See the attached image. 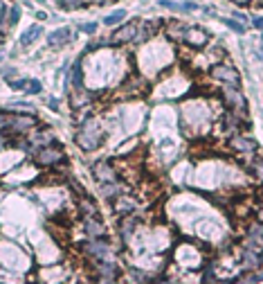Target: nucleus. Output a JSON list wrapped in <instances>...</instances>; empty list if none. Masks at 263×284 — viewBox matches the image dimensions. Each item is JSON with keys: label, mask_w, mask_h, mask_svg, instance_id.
<instances>
[{"label": "nucleus", "mask_w": 263, "mask_h": 284, "mask_svg": "<svg viewBox=\"0 0 263 284\" xmlns=\"http://www.w3.org/2000/svg\"><path fill=\"white\" fill-rule=\"evenodd\" d=\"M79 30L83 32V34H95V32H97V23H81Z\"/></svg>", "instance_id": "a878e982"}, {"label": "nucleus", "mask_w": 263, "mask_h": 284, "mask_svg": "<svg viewBox=\"0 0 263 284\" xmlns=\"http://www.w3.org/2000/svg\"><path fill=\"white\" fill-rule=\"evenodd\" d=\"M259 223H263V210L259 212Z\"/></svg>", "instance_id": "72a5a7b5"}, {"label": "nucleus", "mask_w": 263, "mask_h": 284, "mask_svg": "<svg viewBox=\"0 0 263 284\" xmlns=\"http://www.w3.org/2000/svg\"><path fill=\"white\" fill-rule=\"evenodd\" d=\"M124 18H126V12H124V9H117V12H113L111 16H106V18H104V25L113 27V25H117V23H122Z\"/></svg>", "instance_id": "6ab92c4d"}, {"label": "nucleus", "mask_w": 263, "mask_h": 284, "mask_svg": "<svg viewBox=\"0 0 263 284\" xmlns=\"http://www.w3.org/2000/svg\"><path fill=\"white\" fill-rule=\"evenodd\" d=\"M261 201H263V192H261Z\"/></svg>", "instance_id": "4c0bfd02"}, {"label": "nucleus", "mask_w": 263, "mask_h": 284, "mask_svg": "<svg viewBox=\"0 0 263 284\" xmlns=\"http://www.w3.org/2000/svg\"><path fill=\"white\" fill-rule=\"evenodd\" d=\"M225 25H227L232 32H236V34H241V32H243V25H241V23L232 21V18H227V21H225Z\"/></svg>", "instance_id": "bb28decb"}, {"label": "nucleus", "mask_w": 263, "mask_h": 284, "mask_svg": "<svg viewBox=\"0 0 263 284\" xmlns=\"http://www.w3.org/2000/svg\"><path fill=\"white\" fill-rule=\"evenodd\" d=\"M0 61H3V52H0Z\"/></svg>", "instance_id": "c9c22d12"}, {"label": "nucleus", "mask_w": 263, "mask_h": 284, "mask_svg": "<svg viewBox=\"0 0 263 284\" xmlns=\"http://www.w3.org/2000/svg\"><path fill=\"white\" fill-rule=\"evenodd\" d=\"M88 99H90V95H74V97H72V104H74V106H79V104H85Z\"/></svg>", "instance_id": "c85d7f7f"}, {"label": "nucleus", "mask_w": 263, "mask_h": 284, "mask_svg": "<svg viewBox=\"0 0 263 284\" xmlns=\"http://www.w3.org/2000/svg\"><path fill=\"white\" fill-rule=\"evenodd\" d=\"M41 34H43V27H41V25H32L30 30H25V32H23V36H21V45H23V47L32 45V43H34V41H36V38L41 36Z\"/></svg>", "instance_id": "dca6fc26"}, {"label": "nucleus", "mask_w": 263, "mask_h": 284, "mask_svg": "<svg viewBox=\"0 0 263 284\" xmlns=\"http://www.w3.org/2000/svg\"><path fill=\"white\" fill-rule=\"evenodd\" d=\"M212 77L218 81H223V84L227 86H234V88H238V84H241V77H238L236 68H232V66L227 64H218L212 68Z\"/></svg>", "instance_id": "7ed1b4c3"}, {"label": "nucleus", "mask_w": 263, "mask_h": 284, "mask_svg": "<svg viewBox=\"0 0 263 284\" xmlns=\"http://www.w3.org/2000/svg\"><path fill=\"white\" fill-rule=\"evenodd\" d=\"M250 169L254 172L256 181H263V160H259V158H256V160H254V162H252V165H250Z\"/></svg>", "instance_id": "b1692460"}, {"label": "nucleus", "mask_w": 263, "mask_h": 284, "mask_svg": "<svg viewBox=\"0 0 263 284\" xmlns=\"http://www.w3.org/2000/svg\"><path fill=\"white\" fill-rule=\"evenodd\" d=\"M63 160H65V153L61 151V149H56V147H50V144L41 147L34 153V162L36 165H41V167H54V165H61Z\"/></svg>", "instance_id": "f03ea898"}, {"label": "nucleus", "mask_w": 263, "mask_h": 284, "mask_svg": "<svg viewBox=\"0 0 263 284\" xmlns=\"http://www.w3.org/2000/svg\"><path fill=\"white\" fill-rule=\"evenodd\" d=\"M252 25H254L256 30H263V16H256L254 21H252Z\"/></svg>", "instance_id": "c756f323"}, {"label": "nucleus", "mask_w": 263, "mask_h": 284, "mask_svg": "<svg viewBox=\"0 0 263 284\" xmlns=\"http://www.w3.org/2000/svg\"><path fill=\"white\" fill-rule=\"evenodd\" d=\"M76 142H79L81 149H97L99 142H102V131H81L79 136H76Z\"/></svg>", "instance_id": "6e6552de"}, {"label": "nucleus", "mask_w": 263, "mask_h": 284, "mask_svg": "<svg viewBox=\"0 0 263 284\" xmlns=\"http://www.w3.org/2000/svg\"><path fill=\"white\" fill-rule=\"evenodd\" d=\"M95 3H97V5H111L113 0H95Z\"/></svg>", "instance_id": "473e14b6"}, {"label": "nucleus", "mask_w": 263, "mask_h": 284, "mask_svg": "<svg viewBox=\"0 0 263 284\" xmlns=\"http://www.w3.org/2000/svg\"><path fill=\"white\" fill-rule=\"evenodd\" d=\"M83 5H85V0H63L61 7L68 9V12H72V9H79V7H83Z\"/></svg>", "instance_id": "5701e85b"}, {"label": "nucleus", "mask_w": 263, "mask_h": 284, "mask_svg": "<svg viewBox=\"0 0 263 284\" xmlns=\"http://www.w3.org/2000/svg\"><path fill=\"white\" fill-rule=\"evenodd\" d=\"M225 102L229 104V108H232L236 115L245 118V113H247V102H245V97H243V93H241L238 88H234V86H227V90H225Z\"/></svg>", "instance_id": "20e7f679"}, {"label": "nucleus", "mask_w": 263, "mask_h": 284, "mask_svg": "<svg viewBox=\"0 0 263 284\" xmlns=\"http://www.w3.org/2000/svg\"><path fill=\"white\" fill-rule=\"evenodd\" d=\"M229 3H236V5H247V3H252V0H229Z\"/></svg>", "instance_id": "2f4dec72"}, {"label": "nucleus", "mask_w": 263, "mask_h": 284, "mask_svg": "<svg viewBox=\"0 0 263 284\" xmlns=\"http://www.w3.org/2000/svg\"><path fill=\"white\" fill-rule=\"evenodd\" d=\"M27 81H30V79H16V81H9V84H12V88L14 90H23V88H27Z\"/></svg>", "instance_id": "cd10ccee"}, {"label": "nucleus", "mask_w": 263, "mask_h": 284, "mask_svg": "<svg viewBox=\"0 0 263 284\" xmlns=\"http://www.w3.org/2000/svg\"><path fill=\"white\" fill-rule=\"evenodd\" d=\"M21 21V5H12L7 14V25H16Z\"/></svg>", "instance_id": "412c9836"}, {"label": "nucleus", "mask_w": 263, "mask_h": 284, "mask_svg": "<svg viewBox=\"0 0 263 284\" xmlns=\"http://www.w3.org/2000/svg\"><path fill=\"white\" fill-rule=\"evenodd\" d=\"M0 124L5 127V133L21 136V133L34 129L36 120H34V115H0Z\"/></svg>", "instance_id": "f257e3e1"}, {"label": "nucleus", "mask_w": 263, "mask_h": 284, "mask_svg": "<svg viewBox=\"0 0 263 284\" xmlns=\"http://www.w3.org/2000/svg\"><path fill=\"white\" fill-rule=\"evenodd\" d=\"M93 174L97 178V183H113L117 181V172H115V167L111 162L106 160H99L97 165H93Z\"/></svg>", "instance_id": "423d86ee"}, {"label": "nucleus", "mask_w": 263, "mask_h": 284, "mask_svg": "<svg viewBox=\"0 0 263 284\" xmlns=\"http://www.w3.org/2000/svg\"><path fill=\"white\" fill-rule=\"evenodd\" d=\"M137 36V23H126L124 27H119L117 32L113 34L111 43H126V41H135Z\"/></svg>", "instance_id": "9d476101"}, {"label": "nucleus", "mask_w": 263, "mask_h": 284, "mask_svg": "<svg viewBox=\"0 0 263 284\" xmlns=\"http://www.w3.org/2000/svg\"><path fill=\"white\" fill-rule=\"evenodd\" d=\"M162 7H169V9H173V12H180V14H189V12H194L198 5L196 3H173V0H162Z\"/></svg>", "instance_id": "4468645a"}, {"label": "nucleus", "mask_w": 263, "mask_h": 284, "mask_svg": "<svg viewBox=\"0 0 263 284\" xmlns=\"http://www.w3.org/2000/svg\"><path fill=\"white\" fill-rule=\"evenodd\" d=\"M70 36H72L70 27H61V30L52 32V34L47 36V45L50 47H61V45H65V43L70 41Z\"/></svg>", "instance_id": "f8f14e48"}, {"label": "nucleus", "mask_w": 263, "mask_h": 284, "mask_svg": "<svg viewBox=\"0 0 263 284\" xmlns=\"http://www.w3.org/2000/svg\"><path fill=\"white\" fill-rule=\"evenodd\" d=\"M183 41H187L191 47H203V45H207V41H209V34L205 30H200V27H187V32H185V38Z\"/></svg>", "instance_id": "1a4fd4ad"}, {"label": "nucleus", "mask_w": 263, "mask_h": 284, "mask_svg": "<svg viewBox=\"0 0 263 284\" xmlns=\"http://www.w3.org/2000/svg\"><path fill=\"white\" fill-rule=\"evenodd\" d=\"M68 79L72 81V86L76 90L83 88V68H81V61H76V64H74V68H72V72H70Z\"/></svg>", "instance_id": "f3484780"}, {"label": "nucleus", "mask_w": 263, "mask_h": 284, "mask_svg": "<svg viewBox=\"0 0 263 284\" xmlns=\"http://www.w3.org/2000/svg\"><path fill=\"white\" fill-rule=\"evenodd\" d=\"M0 149H3V140H0Z\"/></svg>", "instance_id": "e433bc0d"}, {"label": "nucleus", "mask_w": 263, "mask_h": 284, "mask_svg": "<svg viewBox=\"0 0 263 284\" xmlns=\"http://www.w3.org/2000/svg\"><path fill=\"white\" fill-rule=\"evenodd\" d=\"M79 208H81V212H83L85 216H93V214H97V208H95V205L90 203V201L85 199V196L79 201Z\"/></svg>", "instance_id": "4be33fe9"}, {"label": "nucleus", "mask_w": 263, "mask_h": 284, "mask_svg": "<svg viewBox=\"0 0 263 284\" xmlns=\"http://www.w3.org/2000/svg\"><path fill=\"white\" fill-rule=\"evenodd\" d=\"M47 106H50L52 110H56V108H59V102H56V99H50V102H47Z\"/></svg>", "instance_id": "7c9ffc66"}, {"label": "nucleus", "mask_w": 263, "mask_h": 284, "mask_svg": "<svg viewBox=\"0 0 263 284\" xmlns=\"http://www.w3.org/2000/svg\"><path fill=\"white\" fill-rule=\"evenodd\" d=\"M229 147L238 153H254L256 151V142L245 138V136H234L232 140H229Z\"/></svg>", "instance_id": "9b49d317"}, {"label": "nucleus", "mask_w": 263, "mask_h": 284, "mask_svg": "<svg viewBox=\"0 0 263 284\" xmlns=\"http://www.w3.org/2000/svg\"><path fill=\"white\" fill-rule=\"evenodd\" d=\"M83 255L88 257H95V259H104L108 253H111V246L104 237H95V239H88V244H83Z\"/></svg>", "instance_id": "39448f33"}, {"label": "nucleus", "mask_w": 263, "mask_h": 284, "mask_svg": "<svg viewBox=\"0 0 263 284\" xmlns=\"http://www.w3.org/2000/svg\"><path fill=\"white\" fill-rule=\"evenodd\" d=\"M41 90H43V86H41V81H38V79H30V81H27V93L38 95Z\"/></svg>", "instance_id": "393cba45"}, {"label": "nucleus", "mask_w": 263, "mask_h": 284, "mask_svg": "<svg viewBox=\"0 0 263 284\" xmlns=\"http://www.w3.org/2000/svg\"><path fill=\"white\" fill-rule=\"evenodd\" d=\"M97 273H99V280L113 282V280H117L119 268L115 266V264H111V262H99V264H97Z\"/></svg>", "instance_id": "ddd939ff"}, {"label": "nucleus", "mask_w": 263, "mask_h": 284, "mask_svg": "<svg viewBox=\"0 0 263 284\" xmlns=\"http://www.w3.org/2000/svg\"><path fill=\"white\" fill-rule=\"evenodd\" d=\"M185 32H187V25H183L180 21H173L166 25V34H169V38H173V41H183Z\"/></svg>", "instance_id": "2eb2a0df"}, {"label": "nucleus", "mask_w": 263, "mask_h": 284, "mask_svg": "<svg viewBox=\"0 0 263 284\" xmlns=\"http://www.w3.org/2000/svg\"><path fill=\"white\" fill-rule=\"evenodd\" d=\"M83 228H85V237H88V239L104 237V235H106V225H104L102 221L97 219V214H93V216H85V223H83Z\"/></svg>", "instance_id": "0eeeda50"}, {"label": "nucleus", "mask_w": 263, "mask_h": 284, "mask_svg": "<svg viewBox=\"0 0 263 284\" xmlns=\"http://www.w3.org/2000/svg\"><path fill=\"white\" fill-rule=\"evenodd\" d=\"M261 32H263V30H261ZM261 45H263V34H261Z\"/></svg>", "instance_id": "f704fd0d"}, {"label": "nucleus", "mask_w": 263, "mask_h": 284, "mask_svg": "<svg viewBox=\"0 0 263 284\" xmlns=\"http://www.w3.org/2000/svg\"><path fill=\"white\" fill-rule=\"evenodd\" d=\"M261 264V257L256 253H243V266L245 268H256Z\"/></svg>", "instance_id": "aec40b11"}, {"label": "nucleus", "mask_w": 263, "mask_h": 284, "mask_svg": "<svg viewBox=\"0 0 263 284\" xmlns=\"http://www.w3.org/2000/svg\"><path fill=\"white\" fill-rule=\"evenodd\" d=\"M115 210H117L119 214H131L133 210H135V201H131V199H122V196H119V199L115 201Z\"/></svg>", "instance_id": "a211bd4d"}]
</instances>
